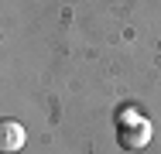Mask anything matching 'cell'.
Instances as JSON below:
<instances>
[{"label": "cell", "instance_id": "obj_1", "mask_svg": "<svg viewBox=\"0 0 161 154\" xmlns=\"http://www.w3.org/2000/svg\"><path fill=\"white\" fill-rule=\"evenodd\" d=\"M147 140H151V123L147 120H124L117 127V144L124 147V151H141V147H147Z\"/></svg>", "mask_w": 161, "mask_h": 154}, {"label": "cell", "instance_id": "obj_2", "mask_svg": "<svg viewBox=\"0 0 161 154\" xmlns=\"http://www.w3.org/2000/svg\"><path fill=\"white\" fill-rule=\"evenodd\" d=\"M24 147V127L17 120H3L0 123V154H14Z\"/></svg>", "mask_w": 161, "mask_h": 154}]
</instances>
